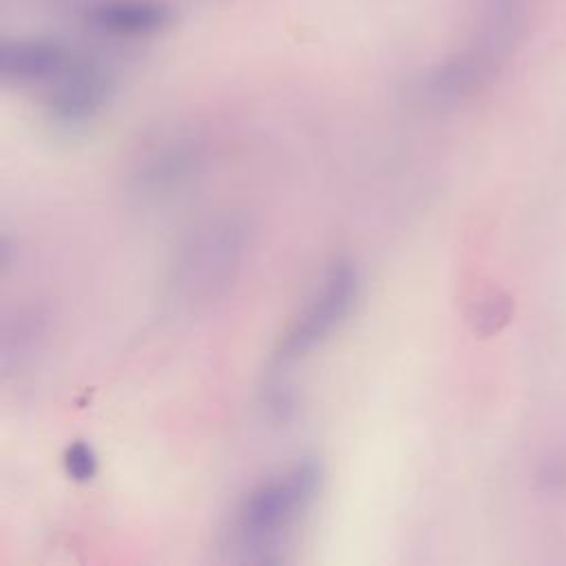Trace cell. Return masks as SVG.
Here are the masks:
<instances>
[{"instance_id": "52a82bcc", "label": "cell", "mask_w": 566, "mask_h": 566, "mask_svg": "<svg viewBox=\"0 0 566 566\" xmlns=\"http://www.w3.org/2000/svg\"><path fill=\"white\" fill-rule=\"evenodd\" d=\"M66 62V51L51 40H22L4 44L0 55L2 75L20 84L51 82Z\"/></svg>"}, {"instance_id": "5b68a950", "label": "cell", "mask_w": 566, "mask_h": 566, "mask_svg": "<svg viewBox=\"0 0 566 566\" xmlns=\"http://www.w3.org/2000/svg\"><path fill=\"white\" fill-rule=\"evenodd\" d=\"M197 164L199 153L192 144L170 139L142 157L133 179L139 192L150 197H164L188 184L197 170Z\"/></svg>"}, {"instance_id": "6da1fadb", "label": "cell", "mask_w": 566, "mask_h": 566, "mask_svg": "<svg viewBox=\"0 0 566 566\" xmlns=\"http://www.w3.org/2000/svg\"><path fill=\"white\" fill-rule=\"evenodd\" d=\"M323 480L316 458H301L287 471L256 484L239 504L232 535L243 553L272 551L314 502Z\"/></svg>"}, {"instance_id": "9c48e42d", "label": "cell", "mask_w": 566, "mask_h": 566, "mask_svg": "<svg viewBox=\"0 0 566 566\" xmlns=\"http://www.w3.org/2000/svg\"><path fill=\"white\" fill-rule=\"evenodd\" d=\"M265 405L268 409L272 411L274 418L279 420H287L292 413H294V407H296V396L294 391L283 385V382H272L268 389H265Z\"/></svg>"}, {"instance_id": "7a4b0ae2", "label": "cell", "mask_w": 566, "mask_h": 566, "mask_svg": "<svg viewBox=\"0 0 566 566\" xmlns=\"http://www.w3.org/2000/svg\"><path fill=\"white\" fill-rule=\"evenodd\" d=\"M248 248V226L237 217L201 223L179 248L168 276V301L192 307L214 298L237 274Z\"/></svg>"}, {"instance_id": "277c9868", "label": "cell", "mask_w": 566, "mask_h": 566, "mask_svg": "<svg viewBox=\"0 0 566 566\" xmlns=\"http://www.w3.org/2000/svg\"><path fill=\"white\" fill-rule=\"evenodd\" d=\"M46 111L55 126L77 130L91 124L108 102L111 77L91 60H71L49 82Z\"/></svg>"}, {"instance_id": "8992f818", "label": "cell", "mask_w": 566, "mask_h": 566, "mask_svg": "<svg viewBox=\"0 0 566 566\" xmlns=\"http://www.w3.org/2000/svg\"><path fill=\"white\" fill-rule=\"evenodd\" d=\"M86 20L99 33L139 38L164 29L170 22V9L155 0H113L95 7Z\"/></svg>"}, {"instance_id": "3957f363", "label": "cell", "mask_w": 566, "mask_h": 566, "mask_svg": "<svg viewBox=\"0 0 566 566\" xmlns=\"http://www.w3.org/2000/svg\"><path fill=\"white\" fill-rule=\"evenodd\" d=\"M358 290L360 279L354 263L336 261L329 268L321 290L285 332L276 349V363H294L323 345L352 314L358 301Z\"/></svg>"}, {"instance_id": "ba28073f", "label": "cell", "mask_w": 566, "mask_h": 566, "mask_svg": "<svg viewBox=\"0 0 566 566\" xmlns=\"http://www.w3.org/2000/svg\"><path fill=\"white\" fill-rule=\"evenodd\" d=\"M62 464H64V471L71 480L88 482L97 473V453L88 442L75 440L64 449Z\"/></svg>"}]
</instances>
